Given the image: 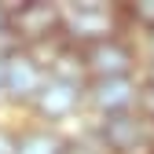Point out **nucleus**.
<instances>
[{"label":"nucleus","instance_id":"1","mask_svg":"<svg viewBox=\"0 0 154 154\" xmlns=\"http://www.w3.org/2000/svg\"><path fill=\"white\" fill-rule=\"evenodd\" d=\"M63 37L73 48H88L95 41L125 33V15L121 4H106V0H63Z\"/></svg>","mask_w":154,"mask_h":154},{"label":"nucleus","instance_id":"2","mask_svg":"<svg viewBox=\"0 0 154 154\" xmlns=\"http://www.w3.org/2000/svg\"><path fill=\"white\" fill-rule=\"evenodd\" d=\"M11 8V41L18 48H41L55 37H63V15L55 0H22V4H8Z\"/></svg>","mask_w":154,"mask_h":154},{"label":"nucleus","instance_id":"3","mask_svg":"<svg viewBox=\"0 0 154 154\" xmlns=\"http://www.w3.org/2000/svg\"><path fill=\"white\" fill-rule=\"evenodd\" d=\"M85 59V73L88 81H106V77H136L140 66V44L128 41L125 33L106 37V41H95L88 48H81Z\"/></svg>","mask_w":154,"mask_h":154},{"label":"nucleus","instance_id":"4","mask_svg":"<svg viewBox=\"0 0 154 154\" xmlns=\"http://www.w3.org/2000/svg\"><path fill=\"white\" fill-rule=\"evenodd\" d=\"M92 136L99 140L103 154H150L154 128L136 110H128V114H114V118H99Z\"/></svg>","mask_w":154,"mask_h":154},{"label":"nucleus","instance_id":"5","mask_svg":"<svg viewBox=\"0 0 154 154\" xmlns=\"http://www.w3.org/2000/svg\"><path fill=\"white\" fill-rule=\"evenodd\" d=\"M48 81V70L33 59L26 48H11L4 55V99L18 106H33V99L41 95Z\"/></svg>","mask_w":154,"mask_h":154},{"label":"nucleus","instance_id":"6","mask_svg":"<svg viewBox=\"0 0 154 154\" xmlns=\"http://www.w3.org/2000/svg\"><path fill=\"white\" fill-rule=\"evenodd\" d=\"M136 99H140V77H106V81H88L85 88V106L95 114V121L136 110Z\"/></svg>","mask_w":154,"mask_h":154},{"label":"nucleus","instance_id":"7","mask_svg":"<svg viewBox=\"0 0 154 154\" xmlns=\"http://www.w3.org/2000/svg\"><path fill=\"white\" fill-rule=\"evenodd\" d=\"M85 88L88 85H70V81H55V77H48L41 95L33 99V114H37V121H44V125H55L59 128V121H70L77 110L85 106Z\"/></svg>","mask_w":154,"mask_h":154},{"label":"nucleus","instance_id":"8","mask_svg":"<svg viewBox=\"0 0 154 154\" xmlns=\"http://www.w3.org/2000/svg\"><path fill=\"white\" fill-rule=\"evenodd\" d=\"M15 154H70V136L55 125L15 128Z\"/></svg>","mask_w":154,"mask_h":154},{"label":"nucleus","instance_id":"9","mask_svg":"<svg viewBox=\"0 0 154 154\" xmlns=\"http://www.w3.org/2000/svg\"><path fill=\"white\" fill-rule=\"evenodd\" d=\"M121 15H125V26H136L143 37L154 33V0H128V4H121Z\"/></svg>","mask_w":154,"mask_h":154},{"label":"nucleus","instance_id":"10","mask_svg":"<svg viewBox=\"0 0 154 154\" xmlns=\"http://www.w3.org/2000/svg\"><path fill=\"white\" fill-rule=\"evenodd\" d=\"M11 48H18L11 41V8H8V0H0V59H4Z\"/></svg>","mask_w":154,"mask_h":154},{"label":"nucleus","instance_id":"11","mask_svg":"<svg viewBox=\"0 0 154 154\" xmlns=\"http://www.w3.org/2000/svg\"><path fill=\"white\" fill-rule=\"evenodd\" d=\"M136 114L154 128V85H143L140 81V99H136Z\"/></svg>","mask_w":154,"mask_h":154},{"label":"nucleus","instance_id":"12","mask_svg":"<svg viewBox=\"0 0 154 154\" xmlns=\"http://www.w3.org/2000/svg\"><path fill=\"white\" fill-rule=\"evenodd\" d=\"M0 154H15V128L0 125Z\"/></svg>","mask_w":154,"mask_h":154},{"label":"nucleus","instance_id":"13","mask_svg":"<svg viewBox=\"0 0 154 154\" xmlns=\"http://www.w3.org/2000/svg\"><path fill=\"white\" fill-rule=\"evenodd\" d=\"M140 59L154 63V33H147V37H143V51H140Z\"/></svg>","mask_w":154,"mask_h":154},{"label":"nucleus","instance_id":"14","mask_svg":"<svg viewBox=\"0 0 154 154\" xmlns=\"http://www.w3.org/2000/svg\"><path fill=\"white\" fill-rule=\"evenodd\" d=\"M140 81H143V85H154V63H147V66H143V73H140Z\"/></svg>","mask_w":154,"mask_h":154},{"label":"nucleus","instance_id":"15","mask_svg":"<svg viewBox=\"0 0 154 154\" xmlns=\"http://www.w3.org/2000/svg\"><path fill=\"white\" fill-rule=\"evenodd\" d=\"M150 154H154V150H150Z\"/></svg>","mask_w":154,"mask_h":154}]
</instances>
